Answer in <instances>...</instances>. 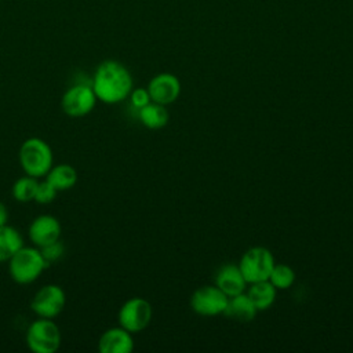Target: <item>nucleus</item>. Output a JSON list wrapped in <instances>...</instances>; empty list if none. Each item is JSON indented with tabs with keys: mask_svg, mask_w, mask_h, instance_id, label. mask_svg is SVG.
Segmentation results:
<instances>
[{
	"mask_svg": "<svg viewBox=\"0 0 353 353\" xmlns=\"http://www.w3.org/2000/svg\"><path fill=\"white\" fill-rule=\"evenodd\" d=\"M40 252H41L44 261L47 262V265L50 266L51 263L58 262L63 256V254H65V244L59 239L57 241H52V243L41 247Z\"/></svg>",
	"mask_w": 353,
	"mask_h": 353,
	"instance_id": "obj_21",
	"label": "nucleus"
},
{
	"mask_svg": "<svg viewBox=\"0 0 353 353\" xmlns=\"http://www.w3.org/2000/svg\"><path fill=\"white\" fill-rule=\"evenodd\" d=\"M269 281L276 287V290H287L295 281V272L285 263H274Z\"/></svg>",
	"mask_w": 353,
	"mask_h": 353,
	"instance_id": "obj_20",
	"label": "nucleus"
},
{
	"mask_svg": "<svg viewBox=\"0 0 353 353\" xmlns=\"http://www.w3.org/2000/svg\"><path fill=\"white\" fill-rule=\"evenodd\" d=\"M66 305L65 290L58 284H46L40 287L30 301V309L37 317L55 319L62 313Z\"/></svg>",
	"mask_w": 353,
	"mask_h": 353,
	"instance_id": "obj_8",
	"label": "nucleus"
},
{
	"mask_svg": "<svg viewBox=\"0 0 353 353\" xmlns=\"http://www.w3.org/2000/svg\"><path fill=\"white\" fill-rule=\"evenodd\" d=\"M91 87L98 101L106 105H116L128 98L134 88V81L125 65L116 59H105L97 66Z\"/></svg>",
	"mask_w": 353,
	"mask_h": 353,
	"instance_id": "obj_1",
	"label": "nucleus"
},
{
	"mask_svg": "<svg viewBox=\"0 0 353 353\" xmlns=\"http://www.w3.org/2000/svg\"><path fill=\"white\" fill-rule=\"evenodd\" d=\"M8 273L17 284H30L36 281L48 268L39 247H21L8 261Z\"/></svg>",
	"mask_w": 353,
	"mask_h": 353,
	"instance_id": "obj_3",
	"label": "nucleus"
},
{
	"mask_svg": "<svg viewBox=\"0 0 353 353\" xmlns=\"http://www.w3.org/2000/svg\"><path fill=\"white\" fill-rule=\"evenodd\" d=\"M37 178L26 175L18 178L12 188H11V193L12 197L18 201V203H29L34 200V194H36V189H37Z\"/></svg>",
	"mask_w": 353,
	"mask_h": 353,
	"instance_id": "obj_19",
	"label": "nucleus"
},
{
	"mask_svg": "<svg viewBox=\"0 0 353 353\" xmlns=\"http://www.w3.org/2000/svg\"><path fill=\"white\" fill-rule=\"evenodd\" d=\"M273 266L274 258L265 247H252L247 250L239 262V268L247 284L269 280Z\"/></svg>",
	"mask_w": 353,
	"mask_h": 353,
	"instance_id": "obj_5",
	"label": "nucleus"
},
{
	"mask_svg": "<svg viewBox=\"0 0 353 353\" xmlns=\"http://www.w3.org/2000/svg\"><path fill=\"white\" fill-rule=\"evenodd\" d=\"M57 194H58V190L44 178V181H40L37 183L34 201L39 204H50L55 200Z\"/></svg>",
	"mask_w": 353,
	"mask_h": 353,
	"instance_id": "obj_22",
	"label": "nucleus"
},
{
	"mask_svg": "<svg viewBox=\"0 0 353 353\" xmlns=\"http://www.w3.org/2000/svg\"><path fill=\"white\" fill-rule=\"evenodd\" d=\"M23 245V237L18 229L10 225L0 226V262H7Z\"/></svg>",
	"mask_w": 353,
	"mask_h": 353,
	"instance_id": "obj_17",
	"label": "nucleus"
},
{
	"mask_svg": "<svg viewBox=\"0 0 353 353\" xmlns=\"http://www.w3.org/2000/svg\"><path fill=\"white\" fill-rule=\"evenodd\" d=\"M19 165L26 175L44 178L54 164L51 146L41 138L32 137L22 142L18 152Z\"/></svg>",
	"mask_w": 353,
	"mask_h": 353,
	"instance_id": "obj_2",
	"label": "nucleus"
},
{
	"mask_svg": "<svg viewBox=\"0 0 353 353\" xmlns=\"http://www.w3.org/2000/svg\"><path fill=\"white\" fill-rule=\"evenodd\" d=\"M58 192L69 190L77 183V171L73 165L61 163V164H52L50 171L44 176Z\"/></svg>",
	"mask_w": 353,
	"mask_h": 353,
	"instance_id": "obj_15",
	"label": "nucleus"
},
{
	"mask_svg": "<svg viewBox=\"0 0 353 353\" xmlns=\"http://www.w3.org/2000/svg\"><path fill=\"white\" fill-rule=\"evenodd\" d=\"M215 285L228 296H234L237 294L244 292L247 281L239 265L226 263L216 272Z\"/></svg>",
	"mask_w": 353,
	"mask_h": 353,
	"instance_id": "obj_13",
	"label": "nucleus"
},
{
	"mask_svg": "<svg viewBox=\"0 0 353 353\" xmlns=\"http://www.w3.org/2000/svg\"><path fill=\"white\" fill-rule=\"evenodd\" d=\"M148 91L153 102L167 106L179 97L181 83L172 73H159L149 81Z\"/></svg>",
	"mask_w": 353,
	"mask_h": 353,
	"instance_id": "obj_11",
	"label": "nucleus"
},
{
	"mask_svg": "<svg viewBox=\"0 0 353 353\" xmlns=\"http://www.w3.org/2000/svg\"><path fill=\"white\" fill-rule=\"evenodd\" d=\"M247 295L252 301L256 310H265L272 306L276 299V287L269 280L252 283L250 284Z\"/></svg>",
	"mask_w": 353,
	"mask_h": 353,
	"instance_id": "obj_18",
	"label": "nucleus"
},
{
	"mask_svg": "<svg viewBox=\"0 0 353 353\" xmlns=\"http://www.w3.org/2000/svg\"><path fill=\"white\" fill-rule=\"evenodd\" d=\"M139 121L149 130H159L167 125L170 120V113L165 105L150 101L148 105L138 109Z\"/></svg>",
	"mask_w": 353,
	"mask_h": 353,
	"instance_id": "obj_16",
	"label": "nucleus"
},
{
	"mask_svg": "<svg viewBox=\"0 0 353 353\" xmlns=\"http://www.w3.org/2000/svg\"><path fill=\"white\" fill-rule=\"evenodd\" d=\"M7 222H8V210L6 204L0 201V226L7 225Z\"/></svg>",
	"mask_w": 353,
	"mask_h": 353,
	"instance_id": "obj_24",
	"label": "nucleus"
},
{
	"mask_svg": "<svg viewBox=\"0 0 353 353\" xmlns=\"http://www.w3.org/2000/svg\"><path fill=\"white\" fill-rule=\"evenodd\" d=\"M97 101L91 84L76 83L62 94L61 109L69 117H84L92 112Z\"/></svg>",
	"mask_w": 353,
	"mask_h": 353,
	"instance_id": "obj_6",
	"label": "nucleus"
},
{
	"mask_svg": "<svg viewBox=\"0 0 353 353\" xmlns=\"http://www.w3.org/2000/svg\"><path fill=\"white\" fill-rule=\"evenodd\" d=\"M153 309L149 301L141 296H134L127 299L117 313L119 325L130 331L131 334H137L143 331L150 320H152Z\"/></svg>",
	"mask_w": 353,
	"mask_h": 353,
	"instance_id": "obj_7",
	"label": "nucleus"
},
{
	"mask_svg": "<svg viewBox=\"0 0 353 353\" xmlns=\"http://www.w3.org/2000/svg\"><path fill=\"white\" fill-rule=\"evenodd\" d=\"M256 312L258 310L254 306L250 296L241 292L234 296H229L223 314L232 320L245 323V321H251L255 317Z\"/></svg>",
	"mask_w": 353,
	"mask_h": 353,
	"instance_id": "obj_14",
	"label": "nucleus"
},
{
	"mask_svg": "<svg viewBox=\"0 0 353 353\" xmlns=\"http://www.w3.org/2000/svg\"><path fill=\"white\" fill-rule=\"evenodd\" d=\"M62 226L57 216L50 214H43L36 216L28 229V234L30 241L41 248L52 241H57L61 239Z\"/></svg>",
	"mask_w": 353,
	"mask_h": 353,
	"instance_id": "obj_10",
	"label": "nucleus"
},
{
	"mask_svg": "<svg viewBox=\"0 0 353 353\" xmlns=\"http://www.w3.org/2000/svg\"><path fill=\"white\" fill-rule=\"evenodd\" d=\"M128 97H130V101H131L132 106H134L137 110L141 109L142 106L148 105V103L152 101L148 88H142V87H139V88H132Z\"/></svg>",
	"mask_w": 353,
	"mask_h": 353,
	"instance_id": "obj_23",
	"label": "nucleus"
},
{
	"mask_svg": "<svg viewBox=\"0 0 353 353\" xmlns=\"http://www.w3.org/2000/svg\"><path fill=\"white\" fill-rule=\"evenodd\" d=\"M229 296L216 285H204L197 288L190 296V307L200 316L223 314Z\"/></svg>",
	"mask_w": 353,
	"mask_h": 353,
	"instance_id": "obj_9",
	"label": "nucleus"
},
{
	"mask_svg": "<svg viewBox=\"0 0 353 353\" xmlns=\"http://www.w3.org/2000/svg\"><path fill=\"white\" fill-rule=\"evenodd\" d=\"M26 345L33 353H55L61 347V330L52 319L39 317L26 330Z\"/></svg>",
	"mask_w": 353,
	"mask_h": 353,
	"instance_id": "obj_4",
	"label": "nucleus"
},
{
	"mask_svg": "<svg viewBox=\"0 0 353 353\" xmlns=\"http://www.w3.org/2000/svg\"><path fill=\"white\" fill-rule=\"evenodd\" d=\"M132 349V334L121 325L108 328L102 332L98 341V350L101 353H130Z\"/></svg>",
	"mask_w": 353,
	"mask_h": 353,
	"instance_id": "obj_12",
	"label": "nucleus"
}]
</instances>
